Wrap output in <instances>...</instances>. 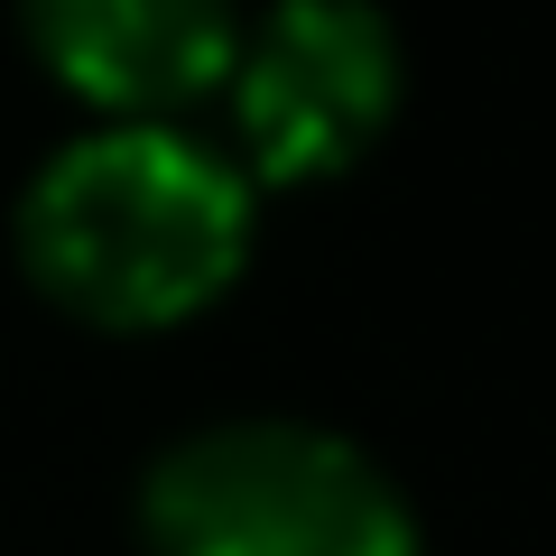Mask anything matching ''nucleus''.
<instances>
[{"label":"nucleus","instance_id":"nucleus-3","mask_svg":"<svg viewBox=\"0 0 556 556\" xmlns=\"http://www.w3.org/2000/svg\"><path fill=\"white\" fill-rule=\"evenodd\" d=\"M232 139L251 177L316 186L390 130L399 38L371 0H269V20L232 47Z\"/></svg>","mask_w":556,"mask_h":556},{"label":"nucleus","instance_id":"nucleus-4","mask_svg":"<svg viewBox=\"0 0 556 556\" xmlns=\"http://www.w3.org/2000/svg\"><path fill=\"white\" fill-rule=\"evenodd\" d=\"M20 20L47 75L121 121H159L214 93L241 47L232 0H20Z\"/></svg>","mask_w":556,"mask_h":556},{"label":"nucleus","instance_id":"nucleus-1","mask_svg":"<svg viewBox=\"0 0 556 556\" xmlns=\"http://www.w3.org/2000/svg\"><path fill=\"white\" fill-rule=\"evenodd\" d=\"M251 260V177L167 121L65 139L20 195V269L84 325L159 334Z\"/></svg>","mask_w":556,"mask_h":556},{"label":"nucleus","instance_id":"nucleus-2","mask_svg":"<svg viewBox=\"0 0 556 556\" xmlns=\"http://www.w3.org/2000/svg\"><path fill=\"white\" fill-rule=\"evenodd\" d=\"M149 556H417L399 482L334 427L223 417L177 437L139 482Z\"/></svg>","mask_w":556,"mask_h":556}]
</instances>
